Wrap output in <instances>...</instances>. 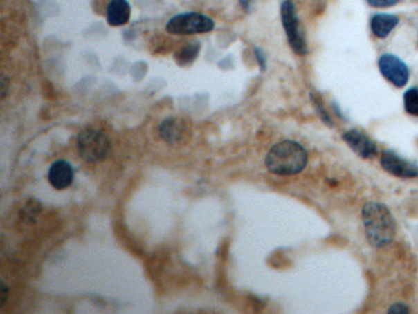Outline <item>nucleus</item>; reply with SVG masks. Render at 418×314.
I'll use <instances>...</instances> for the list:
<instances>
[{"label": "nucleus", "mask_w": 418, "mask_h": 314, "mask_svg": "<svg viewBox=\"0 0 418 314\" xmlns=\"http://www.w3.org/2000/svg\"><path fill=\"white\" fill-rule=\"evenodd\" d=\"M362 219L367 239L373 247L381 248L392 243L397 236V222L388 206L370 201L363 206Z\"/></svg>", "instance_id": "obj_1"}, {"label": "nucleus", "mask_w": 418, "mask_h": 314, "mask_svg": "<svg viewBox=\"0 0 418 314\" xmlns=\"http://www.w3.org/2000/svg\"><path fill=\"white\" fill-rule=\"evenodd\" d=\"M308 163L306 149L295 141L284 140L271 147L265 158L270 172L280 176H291L303 171Z\"/></svg>", "instance_id": "obj_2"}, {"label": "nucleus", "mask_w": 418, "mask_h": 314, "mask_svg": "<svg viewBox=\"0 0 418 314\" xmlns=\"http://www.w3.org/2000/svg\"><path fill=\"white\" fill-rule=\"evenodd\" d=\"M78 152L87 163H101L111 151V142L106 134L96 129H85L78 136Z\"/></svg>", "instance_id": "obj_3"}, {"label": "nucleus", "mask_w": 418, "mask_h": 314, "mask_svg": "<svg viewBox=\"0 0 418 314\" xmlns=\"http://www.w3.org/2000/svg\"><path fill=\"white\" fill-rule=\"evenodd\" d=\"M214 28V20L199 12L178 14L171 17L166 25L167 33L178 36L210 33Z\"/></svg>", "instance_id": "obj_4"}, {"label": "nucleus", "mask_w": 418, "mask_h": 314, "mask_svg": "<svg viewBox=\"0 0 418 314\" xmlns=\"http://www.w3.org/2000/svg\"><path fill=\"white\" fill-rule=\"evenodd\" d=\"M281 20L291 48L293 49V52L297 55H307L308 47L306 39L300 31V20L295 6L290 0H284L281 4Z\"/></svg>", "instance_id": "obj_5"}, {"label": "nucleus", "mask_w": 418, "mask_h": 314, "mask_svg": "<svg viewBox=\"0 0 418 314\" xmlns=\"http://www.w3.org/2000/svg\"><path fill=\"white\" fill-rule=\"evenodd\" d=\"M379 71L388 82H392L394 86L403 87L408 82L410 71L408 65L405 64L399 57L394 55H383L378 62Z\"/></svg>", "instance_id": "obj_6"}, {"label": "nucleus", "mask_w": 418, "mask_h": 314, "mask_svg": "<svg viewBox=\"0 0 418 314\" xmlns=\"http://www.w3.org/2000/svg\"><path fill=\"white\" fill-rule=\"evenodd\" d=\"M381 167L388 174L400 178H415L418 177V167L413 163H408L395 152L384 151L381 157Z\"/></svg>", "instance_id": "obj_7"}, {"label": "nucleus", "mask_w": 418, "mask_h": 314, "mask_svg": "<svg viewBox=\"0 0 418 314\" xmlns=\"http://www.w3.org/2000/svg\"><path fill=\"white\" fill-rule=\"evenodd\" d=\"M343 138L345 142L362 158L368 160L376 156L378 149L376 142L370 140V138L362 131L356 129L349 130L343 134Z\"/></svg>", "instance_id": "obj_8"}, {"label": "nucleus", "mask_w": 418, "mask_h": 314, "mask_svg": "<svg viewBox=\"0 0 418 314\" xmlns=\"http://www.w3.org/2000/svg\"><path fill=\"white\" fill-rule=\"evenodd\" d=\"M189 130L188 123L185 120L171 117L163 120L160 125V136L163 140L176 145L187 140L190 134Z\"/></svg>", "instance_id": "obj_9"}, {"label": "nucleus", "mask_w": 418, "mask_h": 314, "mask_svg": "<svg viewBox=\"0 0 418 314\" xmlns=\"http://www.w3.org/2000/svg\"><path fill=\"white\" fill-rule=\"evenodd\" d=\"M74 171L69 163L60 160L49 167L48 181L55 190H65L73 183Z\"/></svg>", "instance_id": "obj_10"}, {"label": "nucleus", "mask_w": 418, "mask_h": 314, "mask_svg": "<svg viewBox=\"0 0 418 314\" xmlns=\"http://www.w3.org/2000/svg\"><path fill=\"white\" fill-rule=\"evenodd\" d=\"M131 17V6L128 0H111L107 6V22L111 26L118 28L128 24Z\"/></svg>", "instance_id": "obj_11"}, {"label": "nucleus", "mask_w": 418, "mask_h": 314, "mask_svg": "<svg viewBox=\"0 0 418 314\" xmlns=\"http://www.w3.org/2000/svg\"><path fill=\"white\" fill-rule=\"evenodd\" d=\"M399 17L392 14H376L372 17L370 28L376 37L386 38L397 28Z\"/></svg>", "instance_id": "obj_12"}, {"label": "nucleus", "mask_w": 418, "mask_h": 314, "mask_svg": "<svg viewBox=\"0 0 418 314\" xmlns=\"http://www.w3.org/2000/svg\"><path fill=\"white\" fill-rule=\"evenodd\" d=\"M199 52H200V44H198V42L184 44L176 52L174 58H176L177 64L181 65V66H189L193 63L194 60L197 59Z\"/></svg>", "instance_id": "obj_13"}, {"label": "nucleus", "mask_w": 418, "mask_h": 314, "mask_svg": "<svg viewBox=\"0 0 418 314\" xmlns=\"http://www.w3.org/2000/svg\"><path fill=\"white\" fill-rule=\"evenodd\" d=\"M403 104L408 114L418 117V89H408L403 95Z\"/></svg>", "instance_id": "obj_14"}, {"label": "nucleus", "mask_w": 418, "mask_h": 314, "mask_svg": "<svg viewBox=\"0 0 418 314\" xmlns=\"http://www.w3.org/2000/svg\"><path fill=\"white\" fill-rule=\"evenodd\" d=\"M311 98H313V102L316 104V111H318V113L319 116L322 117V120H325L327 124H333L331 123V118H330V116L327 114V109H324V106H322V100H319V98H314V95L311 93Z\"/></svg>", "instance_id": "obj_15"}, {"label": "nucleus", "mask_w": 418, "mask_h": 314, "mask_svg": "<svg viewBox=\"0 0 418 314\" xmlns=\"http://www.w3.org/2000/svg\"><path fill=\"white\" fill-rule=\"evenodd\" d=\"M373 8H389L395 6L400 0H367Z\"/></svg>", "instance_id": "obj_16"}, {"label": "nucleus", "mask_w": 418, "mask_h": 314, "mask_svg": "<svg viewBox=\"0 0 418 314\" xmlns=\"http://www.w3.org/2000/svg\"><path fill=\"white\" fill-rule=\"evenodd\" d=\"M388 312L389 313H408L410 309H408V306H405L403 304H395L388 309Z\"/></svg>", "instance_id": "obj_17"}, {"label": "nucleus", "mask_w": 418, "mask_h": 314, "mask_svg": "<svg viewBox=\"0 0 418 314\" xmlns=\"http://www.w3.org/2000/svg\"><path fill=\"white\" fill-rule=\"evenodd\" d=\"M238 3H239V6H242V9L244 11L253 10V8H254V4H255V0H238Z\"/></svg>", "instance_id": "obj_18"}, {"label": "nucleus", "mask_w": 418, "mask_h": 314, "mask_svg": "<svg viewBox=\"0 0 418 314\" xmlns=\"http://www.w3.org/2000/svg\"><path fill=\"white\" fill-rule=\"evenodd\" d=\"M255 55H257V62H259V64L262 66V69L265 71V68H266V59H265V55H264L263 52L259 48H255Z\"/></svg>", "instance_id": "obj_19"}, {"label": "nucleus", "mask_w": 418, "mask_h": 314, "mask_svg": "<svg viewBox=\"0 0 418 314\" xmlns=\"http://www.w3.org/2000/svg\"><path fill=\"white\" fill-rule=\"evenodd\" d=\"M6 297H8V288H6V284L1 285V306L6 304Z\"/></svg>", "instance_id": "obj_20"}]
</instances>
